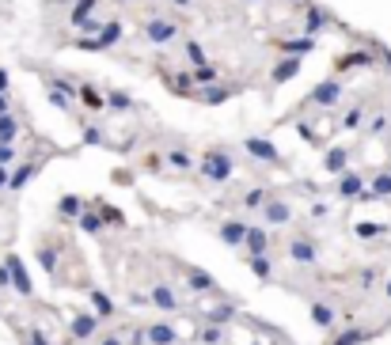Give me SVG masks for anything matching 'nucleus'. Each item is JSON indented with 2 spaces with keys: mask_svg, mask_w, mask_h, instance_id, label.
<instances>
[{
  "mask_svg": "<svg viewBox=\"0 0 391 345\" xmlns=\"http://www.w3.org/2000/svg\"><path fill=\"white\" fill-rule=\"evenodd\" d=\"M327 23H331V15L323 12L319 4H304V35L308 38H315L323 27H327Z\"/></svg>",
  "mask_w": 391,
  "mask_h": 345,
  "instance_id": "obj_17",
  "label": "nucleus"
},
{
  "mask_svg": "<svg viewBox=\"0 0 391 345\" xmlns=\"http://www.w3.org/2000/svg\"><path fill=\"white\" fill-rule=\"evenodd\" d=\"M243 247H247L251 258H255V254H270V231H266V228H247Z\"/></svg>",
  "mask_w": 391,
  "mask_h": 345,
  "instance_id": "obj_21",
  "label": "nucleus"
},
{
  "mask_svg": "<svg viewBox=\"0 0 391 345\" xmlns=\"http://www.w3.org/2000/svg\"><path fill=\"white\" fill-rule=\"evenodd\" d=\"M190 76H194V84L198 87H206V84H217V65H198V69H190Z\"/></svg>",
  "mask_w": 391,
  "mask_h": 345,
  "instance_id": "obj_39",
  "label": "nucleus"
},
{
  "mask_svg": "<svg viewBox=\"0 0 391 345\" xmlns=\"http://www.w3.org/2000/svg\"><path fill=\"white\" fill-rule=\"evenodd\" d=\"M183 50H186V57H190V65H194V69H198V65H209V61H206V50H201L198 42H186Z\"/></svg>",
  "mask_w": 391,
  "mask_h": 345,
  "instance_id": "obj_46",
  "label": "nucleus"
},
{
  "mask_svg": "<svg viewBox=\"0 0 391 345\" xmlns=\"http://www.w3.org/2000/svg\"><path fill=\"white\" fill-rule=\"evenodd\" d=\"M122 35H126V27H122L118 19H110V23H103L95 35L76 38V46H80V50H88V53H103V50H110V46H118Z\"/></svg>",
  "mask_w": 391,
  "mask_h": 345,
  "instance_id": "obj_2",
  "label": "nucleus"
},
{
  "mask_svg": "<svg viewBox=\"0 0 391 345\" xmlns=\"http://www.w3.org/2000/svg\"><path fill=\"white\" fill-rule=\"evenodd\" d=\"M194 167H198V175L206 182H228L235 175V152H228V148H206Z\"/></svg>",
  "mask_w": 391,
  "mask_h": 345,
  "instance_id": "obj_1",
  "label": "nucleus"
},
{
  "mask_svg": "<svg viewBox=\"0 0 391 345\" xmlns=\"http://www.w3.org/2000/svg\"><path fill=\"white\" fill-rule=\"evenodd\" d=\"M50 103L57 110H72V95H61V91H50Z\"/></svg>",
  "mask_w": 391,
  "mask_h": 345,
  "instance_id": "obj_50",
  "label": "nucleus"
},
{
  "mask_svg": "<svg viewBox=\"0 0 391 345\" xmlns=\"http://www.w3.org/2000/svg\"><path fill=\"white\" fill-rule=\"evenodd\" d=\"M99 345H126V342H122L118 334H103V338H99Z\"/></svg>",
  "mask_w": 391,
  "mask_h": 345,
  "instance_id": "obj_54",
  "label": "nucleus"
},
{
  "mask_svg": "<svg viewBox=\"0 0 391 345\" xmlns=\"http://www.w3.org/2000/svg\"><path fill=\"white\" fill-rule=\"evenodd\" d=\"M384 292H388V300H391V277L384 281Z\"/></svg>",
  "mask_w": 391,
  "mask_h": 345,
  "instance_id": "obj_60",
  "label": "nucleus"
},
{
  "mask_svg": "<svg viewBox=\"0 0 391 345\" xmlns=\"http://www.w3.org/2000/svg\"><path fill=\"white\" fill-rule=\"evenodd\" d=\"M247 266H251V274H255L258 281H270V277H274V262H270V254H255V258H251Z\"/></svg>",
  "mask_w": 391,
  "mask_h": 345,
  "instance_id": "obj_37",
  "label": "nucleus"
},
{
  "mask_svg": "<svg viewBox=\"0 0 391 345\" xmlns=\"http://www.w3.org/2000/svg\"><path fill=\"white\" fill-rule=\"evenodd\" d=\"M297 76H300V57H292V53H285L278 65H274V72H270L274 84H289V80H297Z\"/></svg>",
  "mask_w": 391,
  "mask_h": 345,
  "instance_id": "obj_20",
  "label": "nucleus"
},
{
  "mask_svg": "<svg viewBox=\"0 0 391 345\" xmlns=\"http://www.w3.org/2000/svg\"><path fill=\"white\" fill-rule=\"evenodd\" d=\"M342 95H346V84H342L338 76H331V80H323V84H315V87H312L308 103H312V107L331 110V107H338V99H342Z\"/></svg>",
  "mask_w": 391,
  "mask_h": 345,
  "instance_id": "obj_3",
  "label": "nucleus"
},
{
  "mask_svg": "<svg viewBox=\"0 0 391 345\" xmlns=\"http://www.w3.org/2000/svg\"><path fill=\"white\" fill-rule=\"evenodd\" d=\"M278 50L292 53V57H308V53L315 50V38H308V35H300V38H281Z\"/></svg>",
  "mask_w": 391,
  "mask_h": 345,
  "instance_id": "obj_23",
  "label": "nucleus"
},
{
  "mask_svg": "<svg viewBox=\"0 0 391 345\" xmlns=\"http://www.w3.org/2000/svg\"><path fill=\"white\" fill-rule=\"evenodd\" d=\"M103 99H107V110H118V114H129V110L137 107V103L129 99L126 91H118V87H110V91H103Z\"/></svg>",
  "mask_w": 391,
  "mask_h": 345,
  "instance_id": "obj_31",
  "label": "nucleus"
},
{
  "mask_svg": "<svg viewBox=\"0 0 391 345\" xmlns=\"http://www.w3.org/2000/svg\"><path fill=\"white\" fill-rule=\"evenodd\" d=\"M12 285V274H8V266H0V288H8Z\"/></svg>",
  "mask_w": 391,
  "mask_h": 345,
  "instance_id": "obj_55",
  "label": "nucleus"
},
{
  "mask_svg": "<svg viewBox=\"0 0 391 345\" xmlns=\"http://www.w3.org/2000/svg\"><path fill=\"white\" fill-rule=\"evenodd\" d=\"M15 133H19V122H15L12 114H0V141L12 144V141H15Z\"/></svg>",
  "mask_w": 391,
  "mask_h": 345,
  "instance_id": "obj_42",
  "label": "nucleus"
},
{
  "mask_svg": "<svg viewBox=\"0 0 391 345\" xmlns=\"http://www.w3.org/2000/svg\"><path fill=\"white\" fill-rule=\"evenodd\" d=\"M80 209H84V202H80L76 194H65L61 202H57V216H61V220H76Z\"/></svg>",
  "mask_w": 391,
  "mask_h": 345,
  "instance_id": "obj_35",
  "label": "nucleus"
},
{
  "mask_svg": "<svg viewBox=\"0 0 391 345\" xmlns=\"http://www.w3.org/2000/svg\"><path fill=\"white\" fill-rule=\"evenodd\" d=\"M357 239H376V236H388V224H357Z\"/></svg>",
  "mask_w": 391,
  "mask_h": 345,
  "instance_id": "obj_45",
  "label": "nucleus"
},
{
  "mask_svg": "<svg viewBox=\"0 0 391 345\" xmlns=\"http://www.w3.org/2000/svg\"><path fill=\"white\" fill-rule=\"evenodd\" d=\"M80 137H84V144H107V133H103V125L88 122L84 130H80Z\"/></svg>",
  "mask_w": 391,
  "mask_h": 345,
  "instance_id": "obj_43",
  "label": "nucleus"
},
{
  "mask_svg": "<svg viewBox=\"0 0 391 345\" xmlns=\"http://www.w3.org/2000/svg\"><path fill=\"white\" fill-rule=\"evenodd\" d=\"M376 281H380V269L376 266H361V269H357V288H361V292L376 288Z\"/></svg>",
  "mask_w": 391,
  "mask_h": 345,
  "instance_id": "obj_38",
  "label": "nucleus"
},
{
  "mask_svg": "<svg viewBox=\"0 0 391 345\" xmlns=\"http://www.w3.org/2000/svg\"><path fill=\"white\" fill-rule=\"evenodd\" d=\"M388 125H391V118H388V114H376V118L369 122V133H372V137H384Z\"/></svg>",
  "mask_w": 391,
  "mask_h": 345,
  "instance_id": "obj_47",
  "label": "nucleus"
},
{
  "mask_svg": "<svg viewBox=\"0 0 391 345\" xmlns=\"http://www.w3.org/2000/svg\"><path fill=\"white\" fill-rule=\"evenodd\" d=\"M300 133H304V141H319L315 137V130H312V122H300Z\"/></svg>",
  "mask_w": 391,
  "mask_h": 345,
  "instance_id": "obj_53",
  "label": "nucleus"
},
{
  "mask_svg": "<svg viewBox=\"0 0 391 345\" xmlns=\"http://www.w3.org/2000/svg\"><path fill=\"white\" fill-rule=\"evenodd\" d=\"M38 266L46 269V274H57V269H61V254L53 251V247H38Z\"/></svg>",
  "mask_w": 391,
  "mask_h": 345,
  "instance_id": "obj_36",
  "label": "nucleus"
},
{
  "mask_svg": "<svg viewBox=\"0 0 391 345\" xmlns=\"http://www.w3.org/2000/svg\"><path fill=\"white\" fill-rule=\"evenodd\" d=\"M194 163H198V159H194V152H186V148H171L167 152V167L171 171H190Z\"/></svg>",
  "mask_w": 391,
  "mask_h": 345,
  "instance_id": "obj_33",
  "label": "nucleus"
},
{
  "mask_svg": "<svg viewBox=\"0 0 391 345\" xmlns=\"http://www.w3.org/2000/svg\"><path fill=\"white\" fill-rule=\"evenodd\" d=\"M198 342H201V345H221V342H224V326L206 323V326L198 330Z\"/></svg>",
  "mask_w": 391,
  "mask_h": 345,
  "instance_id": "obj_41",
  "label": "nucleus"
},
{
  "mask_svg": "<svg viewBox=\"0 0 391 345\" xmlns=\"http://www.w3.org/2000/svg\"><path fill=\"white\" fill-rule=\"evenodd\" d=\"M95 8H99V0H76L72 12H69V23H72V27H84V23L95 15Z\"/></svg>",
  "mask_w": 391,
  "mask_h": 345,
  "instance_id": "obj_30",
  "label": "nucleus"
},
{
  "mask_svg": "<svg viewBox=\"0 0 391 345\" xmlns=\"http://www.w3.org/2000/svg\"><path fill=\"white\" fill-rule=\"evenodd\" d=\"M167 87L175 95H183V99H194V91H198V84H194L190 72H175V76H167Z\"/></svg>",
  "mask_w": 391,
  "mask_h": 345,
  "instance_id": "obj_27",
  "label": "nucleus"
},
{
  "mask_svg": "<svg viewBox=\"0 0 391 345\" xmlns=\"http://www.w3.org/2000/svg\"><path fill=\"white\" fill-rule=\"evenodd\" d=\"M4 186H8V171L0 167V190H4Z\"/></svg>",
  "mask_w": 391,
  "mask_h": 345,
  "instance_id": "obj_57",
  "label": "nucleus"
},
{
  "mask_svg": "<svg viewBox=\"0 0 391 345\" xmlns=\"http://www.w3.org/2000/svg\"><path fill=\"white\" fill-rule=\"evenodd\" d=\"M349 156H353V152L342 148V144L327 148V156H323V171H327V175H342V171L349 167Z\"/></svg>",
  "mask_w": 391,
  "mask_h": 345,
  "instance_id": "obj_19",
  "label": "nucleus"
},
{
  "mask_svg": "<svg viewBox=\"0 0 391 345\" xmlns=\"http://www.w3.org/2000/svg\"><path fill=\"white\" fill-rule=\"evenodd\" d=\"M149 308H156V311H164V315H175L183 303H178V296H175V288L164 285V281H156V285L149 288Z\"/></svg>",
  "mask_w": 391,
  "mask_h": 345,
  "instance_id": "obj_7",
  "label": "nucleus"
},
{
  "mask_svg": "<svg viewBox=\"0 0 391 345\" xmlns=\"http://www.w3.org/2000/svg\"><path fill=\"white\" fill-rule=\"evenodd\" d=\"M76 99L84 103L88 110H103V107H107V99H103V91L92 84V80H84V84H76Z\"/></svg>",
  "mask_w": 391,
  "mask_h": 345,
  "instance_id": "obj_22",
  "label": "nucleus"
},
{
  "mask_svg": "<svg viewBox=\"0 0 391 345\" xmlns=\"http://www.w3.org/2000/svg\"><path fill=\"white\" fill-rule=\"evenodd\" d=\"M0 114H8V99H4V95H0Z\"/></svg>",
  "mask_w": 391,
  "mask_h": 345,
  "instance_id": "obj_59",
  "label": "nucleus"
},
{
  "mask_svg": "<svg viewBox=\"0 0 391 345\" xmlns=\"http://www.w3.org/2000/svg\"><path fill=\"white\" fill-rule=\"evenodd\" d=\"M232 319H235V303H228V300L213 303V308H206V323H213V326H228Z\"/></svg>",
  "mask_w": 391,
  "mask_h": 345,
  "instance_id": "obj_25",
  "label": "nucleus"
},
{
  "mask_svg": "<svg viewBox=\"0 0 391 345\" xmlns=\"http://www.w3.org/2000/svg\"><path fill=\"white\" fill-rule=\"evenodd\" d=\"M232 95H235V87H228V84H206V87L194 91V99H201L206 107H221V103H228Z\"/></svg>",
  "mask_w": 391,
  "mask_h": 345,
  "instance_id": "obj_15",
  "label": "nucleus"
},
{
  "mask_svg": "<svg viewBox=\"0 0 391 345\" xmlns=\"http://www.w3.org/2000/svg\"><path fill=\"white\" fill-rule=\"evenodd\" d=\"M171 4H178V8H190V4H194V0H171Z\"/></svg>",
  "mask_w": 391,
  "mask_h": 345,
  "instance_id": "obj_58",
  "label": "nucleus"
},
{
  "mask_svg": "<svg viewBox=\"0 0 391 345\" xmlns=\"http://www.w3.org/2000/svg\"><path fill=\"white\" fill-rule=\"evenodd\" d=\"M376 53H380V57H384V65H388V69H391V53H388V50H384V46H380V50H376Z\"/></svg>",
  "mask_w": 391,
  "mask_h": 345,
  "instance_id": "obj_56",
  "label": "nucleus"
},
{
  "mask_svg": "<svg viewBox=\"0 0 391 345\" xmlns=\"http://www.w3.org/2000/svg\"><path fill=\"white\" fill-rule=\"evenodd\" d=\"M369 190V179H365L361 171H353V167H346V171L338 175V186H335V194L342 197V202H357V197Z\"/></svg>",
  "mask_w": 391,
  "mask_h": 345,
  "instance_id": "obj_5",
  "label": "nucleus"
},
{
  "mask_svg": "<svg viewBox=\"0 0 391 345\" xmlns=\"http://www.w3.org/2000/svg\"><path fill=\"white\" fill-rule=\"evenodd\" d=\"M144 342L149 345H175L178 330L171 323H152V326H144Z\"/></svg>",
  "mask_w": 391,
  "mask_h": 345,
  "instance_id": "obj_18",
  "label": "nucleus"
},
{
  "mask_svg": "<svg viewBox=\"0 0 391 345\" xmlns=\"http://www.w3.org/2000/svg\"><path fill=\"white\" fill-rule=\"evenodd\" d=\"M292 205L289 202H281V197H266V205H263V220H266V228H285V224L292 220Z\"/></svg>",
  "mask_w": 391,
  "mask_h": 345,
  "instance_id": "obj_8",
  "label": "nucleus"
},
{
  "mask_svg": "<svg viewBox=\"0 0 391 345\" xmlns=\"http://www.w3.org/2000/svg\"><path fill=\"white\" fill-rule=\"evenodd\" d=\"M99 323H103L99 315H84V311H80V315H72V319H69V338H72V342H88V338H95V334H99Z\"/></svg>",
  "mask_w": 391,
  "mask_h": 345,
  "instance_id": "obj_10",
  "label": "nucleus"
},
{
  "mask_svg": "<svg viewBox=\"0 0 391 345\" xmlns=\"http://www.w3.org/2000/svg\"><path fill=\"white\" fill-rule=\"evenodd\" d=\"M361 342H369V330H365V326H346V330L335 334L327 345H361Z\"/></svg>",
  "mask_w": 391,
  "mask_h": 345,
  "instance_id": "obj_32",
  "label": "nucleus"
},
{
  "mask_svg": "<svg viewBox=\"0 0 391 345\" xmlns=\"http://www.w3.org/2000/svg\"><path fill=\"white\" fill-rule=\"evenodd\" d=\"M251 4H263V0H251Z\"/></svg>",
  "mask_w": 391,
  "mask_h": 345,
  "instance_id": "obj_61",
  "label": "nucleus"
},
{
  "mask_svg": "<svg viewBox=\"0 0 391 345\" xmlns=\"http://www.w3.org/2000/svg\"><path fill=\"white\" fill-rule=\"evenodd\" d=\"M92 205H95V213H99L103 228H126V213H122V209L103 205V202H92Z\"/></svg>",
  "mask_w": 391,
  "mask_h": 345,
  "instance_id": "obj_28",
  "label": "nucleus"
},
{
  "mask_svg": "<svg viewBox=\"0 0 391 345\" xmlns=\"http://www.w3.org/2000/svg\"><path fill=\"white\" fill-rule=\"evenodd\" d=\"M369 197L372 202H388L391 197V171H376L369 179Z\"/></svg>",
  "mask_w": 391,
  "mask_h": 345,
  "instance_id": "obj_26",
  "label": "nucleus"
},
{
  "mask_svg": "<svg viewBox=\"0 0 391 345\" xmlns=\"http://www.w3.org/2000/svg\"><path fill=\"white\" fill-rule=\"evenodd\" d=\"M76 224H80V231H84V236H103V220H99V213H95V205L80 209Z\"/></svg>",
  "mask_w": 391,
  "mask_h": 345,
  "instance_id": "obj_24",
  "label": "nucleus"
},
{
  "mask_svg": "<svg viewBox=\"0 0 391 345\" xmlns=\"http://www.w3.org/2000/svg\"><path fill=\"white\" fill-rule=\"evenodd\" d=\"M88 300H92V308H95L99 319H114V300L103 292V288H88Z\"/></svg>",
  "mask_w": 391,
  "mask_h": 345,
  "instance_id": "obj_29",
  "label": "nucleus"
},
{
  "mask_svg": "<svg viewBox=\"0 0 391 345\" xmlns=\"http://www.w3.org/2000/svg\"><path fill=\"white\" fill-rule=\"evenodd\" d=\"M266 197H270V190L266 186H251L247 194H243V209H263Z\"/></svg>",
  "mask_w": 391,
  "mask_h": 345,
  "instance_id": "obj_40",
  "label": "nucleus"
},
{
  "mask_svg": "<svg viewBox=\"0 0 391 345\" xmlns=\"http://www.w3.org/2000/svg\"><path fill=\"white\" fill-rule=\"evenodd\" d=\"M19 338H23V345H53L50 338H46V334L42 330H23L19 334Z\"/></svg>",
  "mask_w": 391,
  "mask_h": 345,
  "instance_id": "obj_49",
  "label": "nucleus"
},
{
  "mask_svg": "<svg viewBox=\"0 0 391 345\" xmlns=\"http://www.w3.org/2000/svg\"><path fill=\"white\" fill-rule=\"evenodd\" d=\"M247 228H251V224H243V220H235V216H232V220H224L221 228H217V236H221L224 247H243V239H247Z\"/></svg>",
  "mask_w": 391,
  "mask_h": 345,
  "instance_id": "obj_16",
  "label": "nucleus"
},
{
  "mask_svg": "<svg viewBox=\"0 0 391 345\" xmlns=\"http://www.w3.org/2000/svg\"><path fill=\"white\" fill-rule=\"evenodd\" d=\"M376 65V50H349L335 61L338 72H353V69H372Z\"/></svg>",
  "mask_w": 391,
  "mask_h": 345,
  "instance_id": "obj_12",
  "label": "nucleus"
},
{
  "mask_svg": "<svg viewBox=\"0 0 391 345\" xmlns=\"http://www.w3.org/2000/svg\"><path fill=\"white\" fill-rule=\"evenodd\" d=\"M141 35H144V42H152V46H167V42H175L183 30H178L171 19H149L141 27Z\"/></svg>",
  "mask_w": 391,
  "mask_h": 345,
  "instance_id": "obj_6",
  "label": "nucleus"
},
{
  "mask_svg": "<svg viewBox=\"0 0 391 345\" xmlns=\"http://www.w3.org/2000/svg\"><path fill=\"white\" fill-rule=\"evenodd\" d=\"M35 171H38V163H23V167H15V171L8 175V190H23L31 179H35Z\"/></svg>",
  "mask_w": 391,
  "mask_h": 345,
  "instance_id": "obj_34",
  "label": "nucleus"
},
{
  "mask_svg": "<svg viewBox=\"0 0 391 345\" xmlns=\"http://www.w3.org/2000/svg\"><path fill=\"white\" fill-rule=\"evenodd\" d=\"M312 216H315V220H327V216H331V205L315 202V205H312Z\"/></svg>",
  "mask_w": 391,
  "mask_h": 345,
  "instance_id": "obj_52",
  "label": "nucleus"
},
{
  "mask_svg": "<svg viewBox=\"0 0 391 345\" xmlns=\"http://www.w3.org/2000/svg\"><path fill=\"white\" fill-rule=\"evenodd\" d=\"M357 125H365V107L357 103V107L346 110V118H342V130H357Z\"/></svg>",
  "mask_w": 391,
  "mask_h": 345,
  "instance_id": "obj_44",
  "label": "nucleus"
},
{
  "mask_svg": "<svg viewBox=\"0 0 391 345\" xmlns=\"http://www.w3.org/2000/svg\"><path fill=\"white\" fill-rule=\"evenodd\" d=\"M12 159H15V148H12V144H4V141H0V167H8Z\"/></svg>",
  "mask_w": 391,
  "mask_h": 345,
  "instance_id": "obj_51",
  "label": "nucleus"
},
{
  "mask_svg": "<svg viewBox=\"0 0 391 345\" xmlns=\"http://www.w3.org/2000/svg\"><path fill=\"white\" fill-rule=\"evenodd\" d=\"M255 345H263V342H255Z\"/></svg>",
  "mask_w": 391,
  "mask_h": 345,
  "instance_id": "obj_62",
  "label": "nucleus"
},
{
  "mask_svg": "<svg viewBox=\"0 0 391 345\" xmlns=\"http://www.w3.org/2000/svg\"><path fill=\"white\" fill-rule=\"evenodd\" d=\"M50 91H61V95H76V84H72V80H65V76H53V80H50Z\"/></svg>",
  "mask_w": 391,
  "mask_h": 345,
  "instance_id": "obj_48",
  "label": "nucleus"
},
{
  "mask_svg": "<svg viewBox=\"0 0 391 345\" xmlns=\"http://www.w3.org/2000/svg\"><path fill=\"white\" fill-rule=\"evenodd\" d=\"M243 152H247L251 159H263V163H281L278 144L266 141V137H247V141H243Z\"/></svg>",
  "mask_w": 391,
  "mask_h": 345,
  "instance_id": "obj_9",
  "label": "nucleus"
},
{
  "mask_svg": "<svg viewBox=\"0 0 391 345\" xmlns=\"http://www.w3.org/2000/svg\"><path fill=\"white\" fill-rule=\"evenodd\" d=\"M308 319H312L319 330H335V323H338V311L331 308L327 300H312L308 303Z\"/></svg>",
  "mask_w": 391,
  "mask_h": 345,
  "instance_id": "obj_13",
  "label": "nucleus"
},
{
  "mask_svg": "<svg viewBox=\"0 0 391 345\" xmlns=\"http://www.w3.org/2000/svg\"><path fill=\"white\" fill-rule=\"evenodd\" d=\"M186 285L194 288V292H209V296H221V288H217V281L209 269L201 266H186Z\"/></svg>",
  "mask_w": 391,
  "mask_h": 345,
  "instance_id": "obj_14",
  "label": "nucleus"
},
{
  "mask_svg": "<svg viewBox=\"0 0 391 345\" xmlns=\"http://www.w3.org/2000/svg\"><path fill=\"white\" fill-rule=\"evenodd\" d=\"M285 254H289V262H297V266H315V262H319V243H315L312 236H297V239H289Z\"/></svg>",
  "mask_w": 391,
  "mask_h": 345,
  "instance_id": "obj_4",
  "label": "nucleus"
},
{
  "mask_svg": "<svg viewBox=\"0 0 391 345\" xmlns=\"http://www.w3.org/2000/svg\"><path fill=\"white\" fill-rule=\"evenodd\" d=\"M4 266H8V274H12V288H15V292H19V296H31V292H35V285H31V274H27V266H23L19 254H8Z\"/></svg>",
  "mask_w": 391,
  "mask_h": 345,
  "instance_id": "obj_11",
  "label": "nucleus"
}]
</instances>
